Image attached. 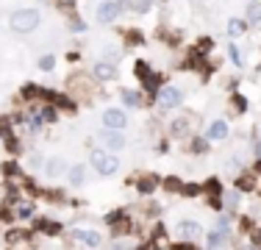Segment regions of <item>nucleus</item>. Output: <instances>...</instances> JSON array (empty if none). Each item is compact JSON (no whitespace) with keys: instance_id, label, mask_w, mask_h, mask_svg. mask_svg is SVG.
Returning a JSON list of instances; mask_svg holds the SVG:
<instances>
[{"instance_id":"1","label":"nucleus","mask_w":261,"mask_h":250,"mask_svg":"<svg viewBox=\"0 0 261 250\" xmlns=\"http://www.w3.org/2000/svg\"><path fill=\"white\" fill-rule=\"evenodd\" d=\"M36 25H39V11L36 9H20L11 14V28L17 34H31V31H36Z\"/></svg>"},{"instance_id":"2","label":"nucleus","mask_w":261,"mask_h":250,"mask_svg":"<svg viewBox=\"0 0 261 250\" xmlns=\"http://www.w3.org/2000/svg\"><path fill=\"white\" fill-rule=\"evenodd\" d=\"M89 161H92V167H95L100 175H114L117 170H120V161H117V156H111L109 150H92Z\"/></svg>"},{"instance_id":"3","label":"nucleus","mask_w":261,"mask_h":250,"mask_svg":"<svg viewBox=\"0 0 261 250\" xmlns=\"http://www.w3.org/2000/svg\"><path fill=\"white\" fill-rule=\"evenodd\" d=\"M122 6H125V0H106L103 6L97 9V20H100V23H111V20H117V14H120Z\"/></svg>"},{"instance_id":"4","label":"nucleus","mask_w":261,"mask_h":250,"mask_svg":"<svg viewBox=\"0 0 261 250\" xmlns=\"http://www.w3.org/2000/svg\"><path fill=\"white\" fill-rule=\"evenodd\" d=\"M181 103V92L175 87H161L158 89V106L161 109H175V106Z\"/></svg>"},{"instance_id":"5","label":"nucleus","mask_w":261,"mask_h":250,"mask_svg":"<svg viewBox=\"0 0 261 250\" xmlns=\"http://www.w3.org/2000/svg\"><path fill=\"white\" fill-rule=\"evenodd\" d=\"M175 233H178V236H186V239H200V236H203V228H200V223L183 220V223L175 225Z\"/></svg>"},{"instance_id":"6","label":"nucleus","mask_w":261,"mask_h":250,"mask_svg":"<svg viewBox=\"0 0 261 250\" xmlns=\"http://www.w3.org/2000/svg\"><path fill=\"white\" fill-rule=\"evenodd\" d=\"M125 122H128L125 120V114L117 112V109H109V112L103 114V125L106 128H111V131H122L125 128Z\"/></svg>"},{"instance_id":"7","label":"nucleus","mask_w":261,"mask_h":250,"mask_svg":"<svg viewBox=\"0 0 261 250\" xmlns=\"http://www.w3.org/2000/svg\"><path fill=\"white\" fill-rule=\"evenodd\" d=\"M100 139H103L106 147H111V150H122V147H125V139L120 136V131L106 128V131H100Z\"/></svg>"},{"instance_id":"8","label":"nucleus","mask_w":261,"mask_h":250,"mask_svg":"<svg viewBox=\"0 0 261 250\" xmlns=\"http://www.w3.org/2000/svg\"><path fill=\"white\" fill-rule=\"evenodd\" d=\"M228 136V122L225 120H214L209 125V139H214V142H222V139Z\"/></svg>"},{"instance_id":"9","label":"nucleus","mask_w":261,"mask_h":250,"mask_svg":"<svg viewBox=\"0 0 261 250\" xmlns=\"http://www.w3.org/2000/svg\"><path fill=\"white\" fill-rule=\"evenodd\" d=\"M78 242H84L87 248H100V233L97 231H75L72 233Z\"/></svg>"},{"instance_id":"10","label":"nucleus","mask_w":261,"mask_h":250,"mask_svg":"<svg viewBox=\"0 0 261 250\" xmlns=\"http://www.w3.org/2000/svg\"><path fill=\"white\" fill-rule=\"evenodd\" d=\"M95 72H97V78H100V81H111V78H117V67H114V64H106V61H100V64H97Z\"/></svg>"},{"instance_id":"11","label":"nucleus","mask_w":261,"mask_h":250,"mask_svg":"<svg viewBox=\"0 0 261 250\" xmlns=\"http://www.w3.org/2000/svg\"><path fill=\"white\" fill-rule=\"evenodd\" d=\"M225 242H228V231H225V228H217V231H214V233L209 236V248H211V250H217V248H222Z\"/></svg>"},{"instance_id":"12","label":"nucleus","mask_w":261,"mask_h":250,"mask_svg":"<svg viewBox=\"0 0 261 250\" xmlns=\"http://www.w3.org/2000/svg\"><path fill=\"white\" fill-rule=\"evenodd\" d=\"M64 170H67L64 159H50V161H47V175H50V178H59Z\"/></svg>"},{"instance_id":"13","label":"nucleus","mask_w":261,"mask_h":250,"mask_svg":"<svg viewBox=\"0 0 261 250\" xmlns=\"http://www.w3.org/2000/svg\"><path fill=\"white\" fill-rule=\"evenodd\" d=\"M247 20H250V25H261V3L259 0H253L250 6H247Z\"/></svg>"},{"instance_id":"14","label":"nucleus","mask_w":261,"mask_h":250,"mask_svg":"<svg viewBox=\"0 0 261 250\" xmlns=\"http://www.w3.org/2000/svg\"><path fill=\"white\" fill-rule=\"evenodd\" d=\"M253 186H256V175H239V178H236V189H244V192H250Z\"/></svg>"},{"instance_id":"15","label":"nucleus","mask_w":261,"mask_h":250,"mask_svg":"<svg viewBox=\"0 0 261 250\" xmlns=\"http://www.w3.org/2000/svg\"><path fill=\"white\" fill-rule=\"evenodd\" d=\"M170 128H173V136H183V134L189 131V120H186V117H178Z\"/></svg>"},{"instance_id":"16","label":"nucleus","mask_w":261,"mask_h":250,"mask_svg":"<svg viewBox=\"0 0 261 250\" xmlns=\"http://www.w3.org/2000/svg\"><path fill=\"white\" fill-rule=\"evenodd\" d=\"M84 173H87V170H84L81 164L70 170V183H72V186H81V183H84Z\"/></svg>"},{"instance_id":"17","label":"nucleus","mask_w":261,"mask_h":250,"mask_svg":"<svg viewBox=\"0 0 261 250\" xmlns=\"http://www.w3.org/2000/svg\"><path fill=\"white\" fill-rule=\"evenodd\" d=\"M122 103H125V106H139V103H142L139 92H130V89H125V92H122Z\"/></svg>"},{"instance_id":"18","label":"nucleus","mask_w":261,"mask_h":250,"mask_svg":"<svg viewBox=\"0 0 261 250\" xmlns=\"http://www.w3.org/2000/svg\"><path fill=\"white\" fill-rule=\"evenodd\" d=\"M228 34H231V36H242V34H244V23L234 17L231 23H228Z\"/></svg>"},{"instance_id":"19","label":"nucleus","mask_w":261,"mask_h":250,"mask_svg":"<svg viewBox=\"0 0 261 250\" xmlns=\"http://www.w3.org/2000/svg\"><path fill=\"white\" fill-rule=\"evenodd\" d=\"M136 75L142 78V81H150V78H153V72H150V67H148V61H136Z\"/></svg>"},{"instance_id":"20","label":"nucleus","mask_w":261,"mask_h":250,"mask_svg":"<svg viewBox=\"0 0 261 250\" xmlns=\"http://www.w3.org/2000/svg\"><path fill=\"white\" fill-rule=\"evenodd\" d=\"M156 178H142V181H139V192H142V195H150V192H153V189H156Z\"/></svg>"},{"instance_id":"21","label":"nucleus","mask_w":261,"mask_h":250,"mask_svg":"<svg viewBox=\"0 0 261 250\" xmlns=\"http://www.w3.org/2000/svg\"><path fill=\"white\" fill-rule=\"evenodd\" d=\"M153 0H130V9L133 11H148Z\"/></svg>"},{"instance_id":"22","label":"nucleus","mask_w":261,"mask_h":250,"mask_svg":"<svg viewBox=\"0 0 261 250\" xmlns=\"http://www.w3.org/2000/svg\"><path fill=\"white\" fill-rule=\"evenodd\" d=\"M39 67H42L44 72H47V69L56 67V59H53V56H42V59H39Z\"/></svg>"},{"instance_id":"23","label":"nucleus","mask_w":261,"mask_h":250,"mask_svg":"<svg viewBox=\"0 0 261 250\" xmlns=\"http://www.w3.org/2000/svg\"><path fill=\"white\" fill-rule=\"evenodd\" d=\"M3 173H6V175L11 178V175H17L20 170H17V164H14V161H6V164H3Z\"/></svg>"},{"instance_id":"24","label":"nucleus","mask_w":261,"mask_h":250,"mask_svg":"<svg viewBox=\"0 0 261 250\" xmlns=\"http://www.w3.org/2000/svg\"><path fill=\"white\" fill-rule=\"evenodd\" d=\"M197 192H200V186H197V183H189V186H183V195H186V198H195Z\"/></svg>"},{"instance_id":"25","label":"nucleus","mask_w":261,"mask_h":250,"mask_svg":"<svg viewBox=\"0 0 261 250\" xmlns=\"http://www.w3.org/2000/svg\"><path fill=\"white\" fill-rule=\"evenodd\" d=\"M128 42H133V45H142L145 39H142V34L139 31H128Z\"/></svg>"},{"instance_id":"26","label":"nucleus","mask_w":261,"mask_h":250,"mask_svg":"<svg viewBox=\"0 0 261 250\" xmlns=\"http://www.w3.org/2000/svg\"><path fill=\"white\" fill-rule=\"evenodd\" d=\"M192 150H195V153H206V142H203V139H195V142H192Z\"/></svg>"},{"instance_id":"27","label":"nucleus","mask_w":261,"mask_h":250,"mask_svg":"<svg viewBox=\"0 0 261 250\" xmlns=\"http://www.w3.org/2000/svg\"><path fill=\"white\" fill-rule=\"evenodd\" d=\"M6 147H9V153H20V142L14 136H9V142H6Z\"/></svg>"},{"instance_id":"28","label":"nucleus","mask_w":261,"mask_h":250,"mask_svg":"<svg viewBox=\"0 0 261 250\" xmlns=\"http://www.w3.org/2000/svg\"><path fill=\"white\" fill-rule=\"evenodd\" d=\"M228 53H231L234 64H242V56H239V50H236V45H231V47H228Z\"/></svg>"},{"instance_id":"29","label":"nucleus","mask_w":261,"mask_h":250,"mask_svg":"<svg viewBox=\"0 0 261 250\" xmlns=\"http://www.w3.org/2000/svg\"><path fill=\"white\" fill-rule=\"evenodd\" d=\"M36 95H42L36 87H25V89H22V97H36Z\"/></svg>"},{"instance_id":"30","label":"nucleus","mask_w":261,"mask_h":250,"mask_svg":"<svg viewBox=\"0 0 261 250\" xmlns=\"http://www.w3.org/2000/svg\"><path fill=\"white\" fill-rule=\"evenodd\" d=\"M170 250H197V248H195L192 242H181V245H173Z\"/></svg>"},{"instance_id":"31","label":"nucleus","mask_w":261,"mask_h":250,"mask_svg":"<svg viewBox=\"0 0 261 250\" xmlns=\"http://www.w3.org/2000/svg\"><path fill=\"white\" fill-rule=\"evenodd\" d=\"M234 103H236V109H239V112H244V109H247V100H244L242 95H236V97H234Z\"/></svg>"},{"instance_id":"32","label":"nucleus","mask_w":261,"mask_h":250,"mask_svg":"<svg viewBox=\"0 0 261 250\" xmlns=\"http://www.w3.org/2000/svg\"><path fill=\"white\" fill-rule=\"evenodd\" d=\"M211 50V39H203L200 45H197V53H209Z\"/></svg>"},{"instance_id":"33","label":"nucleus","mask_w":261,"mask_h":250,"mask_svg":"<svg viewBox=\"0 0 261 250\" xmlns=\"http://www.w3.org/2000/svg\"><path fill=\"white\" fill-rule=\"evenodd\" d=\"M164 186H167V189H181V183H178V178H167V181H164Z\"/></svg>"},{"instance_id":"34","label":"nucleus","mask_w":261,"mask_h":250,"mask_svg":"<svg viewBox=\"0 0 261 250\" xmlns=\"http://www.w3.org/2000/svg\"><path fill=\"white\" fill-rule=\"evenodd\" d=\"M206 189H211V192H219V181H217V178H211V181H206Z\"/></svg>"},{"instance_id":"35","label":"nucleus","mask_w":261,"mask_h":250,"mask_svg":"<svg viewBox=\"0 0 261 250\" xmlns=\"http://www.w3.org/2000/svg\"><path fill=\"white\" fill-rule=\"evenodd\" d=\"M53 117H56V114H53V109H44V112L39 114V120H53Z\"/></svg>"},{"instance_id":"36","label":"nucleus","mask_w":261,"mask_h":250,"mask_svg":"<svg viewBox=\"0 0 261 250\" xmlns=\"http://www.w3.org/2000/svg\"><path fill=\"white\" fill-rule=\"evenodd\" d=\"M44 228H47V233H59V231H61V228H59V225H56V223H50V225H44Z\"/></svg>"},{"instance_id":"37","label":"nucleus","mask_w":261,"mask_h":250,"mask_svg":"<svg viewBox=\"0 0 261 250\" xmlns=\"http://www.w3.org/2000/svg\"><path fill=\"white\" fill-rule=\"evenodd\" d=\"M253 245H256V248H261V231L253 233Z\"/></svg>"},{"instance_id":"38","label":"nucleus","mask_w":261,"mask_h":250,"mask_svg":"<svg viewBox=\"0 0 261 250\" xmlns=\"http://www.w3.org/2000/svg\"><path fill=\"white\" fill-rule=\"evenodd\" d=\"M72 3H75V0H61V6H72Z\"/></svg>"},{"instance_id":"39","label":"nucleus","mask_w":261,"mask_h":250,"mask_svg":"<svg viewBox=\"0 0 261 250\" xmlns=\"http://www.w3.org/2000/svg\"><path fill=\"white\" fill-rule=\"evenodd\" d=\"M139 250H150V245H142V248Z\"/></svg>"},{"instance_id":"40","label":"nucleus","mask_w":261,"mask_h":250,"mask_svg":"<svg viewBox=\"0 0 261 250\" xmlns=\"http://www.w3.org/2000/svg\"><path fill=\"white\" fill-rule=\"evenodd\" d=\"M242 250H253V248H242Z\"/></svg>"},{"instance_id":"41","label":"nucleus","mask_w":261,"mask_h":250,"mask_svg":"<svg viewBox=\"0 0 261 250\" xmlns=\"http://www.w3.org/2000/svg\"><path fill=\"white\" fill-rule=\"evenodd\" d=\"M114 250H122V248H114Z\"/></svg>"}]
</instances>
